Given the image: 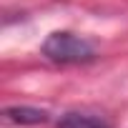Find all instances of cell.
<instances>
[{
  "label": "cell",
  "instance_id": "cell-1",
  "mask_svg": "<svg viewBox=\"0 0 128 128\" xmlns=\"http://www.w3.org/2000/svg\"><path fill=\"white\" fill-rule=\"evenodd\" d=\"M43 55L53 63H88L98 55L96 45L83 38V35H76V33H68V30H55L50 33L45 40H43Z\"/></svg>",
  "mask_w": 128,
  "mask_h": 128
},
{
  "label": "cell",
  "instance_id": "cell-2",
  "mask_svg": "<svg viewBox=\"0 0 128 128\" xmlns=\"http://www.w3.org/2000/svg\"><path fill=\"white\" fill-rule=\"evenodd\" d=\"M3 116H5L8 123H23V126H35V123H45V120H48V110H43V108H30V106L5 108Z\"/></svg>",
  "mask_w": 128,
  "mask_h": 128
},
{
  "label": "cell",
  "instance_id": "cell-3",
  "mask_svg": "<svg viewBox=\"0 0 128 128\" xmlns=\"http://www.w3.org/2000/svg\"><path fill=\"white\" fill-rule=\"evenodd\" d=\"M58 128H108V126L86 113H66L63 120L58 123Z\"/></svg>",
  "mask_w": 128,
  "mask_h": 128
}]
</instances>
